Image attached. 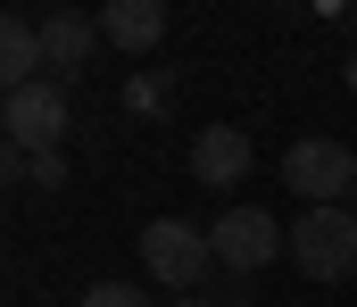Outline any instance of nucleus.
I'll return each mask as SVG.
<instances>
[{"label": "nucleus", "instance_id": "nucleus-1", "mask_svg": "<svg viewBox=\"0 0 357 307\" xmlns=\"http://www.w3.org/2000/svg\"><path fill=\"white\" fill-rule=\"evenodd\" d=\"M142 274H150L158 291H175V299H199V291H208V274H216V249H208V233H199V224L158 216V224H142Z\"/></svg>", "mask_w": 357, "mask_h": 307}, {"label": "nucleus", "instance_id": "nucleus-2", "mask_svg": "<svg viewBox=\"0 0 357 307\" xmlns=\"http://www.w3.org/2000/svg\"><path fill=\"white\" fill-rule=\"evenodd\" d=\"M291 258H299V274H316V283H349L357 274V207H299L291 216Z\"/></svg>", "mask_w": 357, "mask_h": 307}, {"label": "nucleus", "instance_id": "nucleus-3", "mask_svg": "<svg viewBox=\"0 0 357 307\" xmlns=\"http://www.w3.org/2000/svg\"><path fill=\"white\" fill-rule=\"evenodd\" d=\"M208 249H216L225 274H258V266H274V258L291 249V224H274L266 207H225V216L208 224Z\"/></svg>", "mask_w": 357, "mask_h": 307}, {"label": "nucleus", "instance_id": "nucleus-4", "mask_svg": "<svg viewBox=\"0 0 357 307\" xmlns=\"http://www.w3.org/2000/svg\"><path fill=\"white\" fill-rule=\"evenodd\" d=\"M282 183L299 191V207H341L357 191V150H341V141H291L282 150Z\"/></svg>", "mask_w": 357, "mask_h": 307}, {"label": "nucleus", "instance_id": "nucleus-5", "mask_svg": "<svg viewBox=\"0 0 357 307\" xmlns=\"http://www.w3.org/2000/svg\"><path fill=\"white\" fill-rule=\"evenodd\" d=\"M0 125H8V150H59L67 141V92L50 75L25 92H0Z\"/></svg>", "mask_w": 357, "mask_h": 307}, {"label": "nucleus", "instance_id": "nucleus-6", "mask_svg": "<svg viewBox=\"0 0 357 307\" xmlns=\"http://www.w3.org/2000/svg\"><path fill=\"white\" fill-rule=\"evenodd\" d=\"M42 42H50V67H59V75H84L91 50H100L108 33H100V17H91V8H50Z\"/></svg>", "mask_w": 357, "mask_h": 307}, {"label": "nucleus", "instance_id": "nucleus-7", "mask_svg": "<svg viewBox=\"0 0 357 307\" xmlns=\"http://www.w3.org/2000/svg\"><path fill=\"white\" fill-rule=\"evenodd\" d=\"M191 175L216 183V191L241 183V175H250V133H241V125H208V133L191 141Z\"/></svg>", "mask_w": 357, "mask_h": 307}, {"label": "nucleus", "instance_id": "nucleus-8", "mask_svg": "<svg viewBox=\"0 0 357 307\" xmlns=\"http://www.w3.org/2000/svg\"><path fill=\"white\" fill-rule=\"evenodd\" d=\"M100 33L142 58V50H158V33H167V0H100Z\"/></svg>", "mask_w": 357, "mask_h": 307}, {"label": "nucleus", "instance_id": "nucleus-9", "mask_svg": "<svg viewBox=\"0 0 357 307\" xmlns=\"http://www.w3.org/2000/svg\"><path fill=\"white\" fill-rule=\"evenodd\" d=\"M42 67H50V42H42V25L8 17V25H0V84H8V92H25V84H42Z\"/></svg>", "mask_w": 357, "mask_h": 307}, {"label": "nucleus", "instance_id": "nucleus-10", "mask_svg": "<svg viewBox=\"0 0 357 307\" xmlns=\"http://www.w3.org/2000/svg\"><path fill=\"white\" fill-rule=\"evenodd\" d=\"M167 92H175L167 75H133V84H125V100L142 108V116H158V108H167Z\"/></svg>", "mask_w": 357, "mask_h": 307}, {"label": "nucleus", "instance_id": "nucleus-11", "mask_svg": "<svg viewBox=\"0 0 357 307\" xmlns=\"http://www.w3.org/2000/svg\"><path fill=\"white\" fill-rule=\"evenodd\" d=\"M84 307H150V291H133V283H91Z\"/></svg>", "mask_w": 357, "mask_h": 307}, {"label": "nucleus", "instance_id": "nucleus-12", "mask_svg": "<svg viewBox=\"0 0 357 307\" xmlns=\"http://www.w3.org/2000/svg\"><path fill=\"white\" fill-rule=\"evenodd\" d=\"M341 75H349V92H357V42H349V67H341Z\"/></svg>", "mask_w": 357, "mask_h": 307}, {"label": "nucleus", "instance_id": "nucleus-13", "mask_svg": "<svg viewBox=\"0 0 357 307\" xmlns=\"http://www.w3.org/2000/svg\"><path fill=\"white\" fill-rule=\"evenodd\" d=\"M175 307H225V299H175Z\"/></svg>", "mask_w": 357, "mask_h": 307}]
</instances>
